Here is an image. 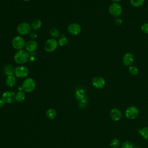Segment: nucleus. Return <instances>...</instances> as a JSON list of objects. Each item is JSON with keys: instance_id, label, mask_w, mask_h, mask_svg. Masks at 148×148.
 <instances>
[{"instance_id": "f257e3e1", "label": "nucleus", "mask_w": 148, "mask_h": 148, "mask_svg": "<svg viewBox=\"0 0 148 148\" xmlns=\"http://www.w3.org/2000/svg\"><path fill=\"white\" fill-rule=\"evenodd\" d=\"M29 53L25 50L21 49L16 52L14 56V61L18 64H24L29 60Z\"/></svg>"}, {"instance_id": "f03ea898", "label": "nucleus", "mask_w": 148, "mask_h": 148, "mask_svg": "<svg viewBox=\"0 0 148 148\" xmlns=\"http://www.w3.org/2000/svg\"><path fill=\"white\" fill-rule=\"evenodd\" d=\"M36 87L35 81L31 77L25 79L21 84V89L24 92H30L34 90Z\"/></svg>"}, {"instance_id": "7ed1b4c3", "label": "nucleus", "mask_w": 148, "mask_h": 148, "mask_svg": "<svg viewBox=\"0 0 148 148\" xmlns=\"http://www.w3.org/2000/svg\"><path fill=\"white\" fill-rule=\"evenodd\" d=\"M58 45V43L56 39L54 38L49 39L46 41L44 45V49L46 52L51 53L57 49Z\"/></svg>"}, {"instance_id": "20e7f679", "label": "nucleus", "mask_w": 148, "mask_h": 148, "mask_svg": "<svg viewBox=\"0 0 148 148\" xmlns=\"http://www.w3.org/2000/svg\"><path fill=\"white\" fill-rule=\"evenodd\" d=\"M121 6L117 3H113L109 7V12L113 17H117L122 13Z\"/></svg>"}, {"instance_id": "39448f33", "label": "nucleus", "mask_w": 148, "mask_h": 148, "mask_svg": "<svg viewBox=\"0 0 148 148\" xmlns=\"http://www.w3.org/2000/svg\"><path fill=\"white\" fill-rule=\"evenodd\" d=\"M125 115L130 120L135 119L139 115V109L134 106H129L125 111Z\"/></svg>"}, {"instance_id": "423d86ee", "label": "nucleus", "mask_w": 148, "mask_h": 148, "mask_svg": "<svg viewBox=\"0 0 148 148\" xmlns=\"http://www.w3.org/2000/svg\"><path fill=\"white\" fill-rule=\"evenodd\" d=\"M12 45L14 49L19 50L25 46V42L24 38L21 36H16L12 39Z\"/></svg>"}, {"instance_id": "0eeeda50", "label": "nucleus", "mask_w": 148, "mask_h": 148, "mask_svg": "<svg viewBox=\"0 0 148 148\" xmlns=\"http://www.w3.org/2000/svg\"><path fill=\"white\" fill-rule=\"evenodd\" d=\"M31 29V25L26 22L19 24L17 27V31L20 35H26L30 33Z\"/></svg>"}, {"instance_id": "6e6552de", "label": "nucleus", "mask_w": 148, "mask_h": 148, "mask_svg": "<svg viewBox=\"0 0 148 148\" xmlns=\"http://www.w3.org/2000/svg\"><path fill=\"white\" fill-rule=\"evenodd\" d=\"M29 73V69L25 66H19L15 69L14 74L17 77L23 78L28 76Z\"/></svg>"}, {"instance_id": "1a4fd4ad", "label": "nucleus", "mask_w": 148, "mask_h": 148, "mask_svg": "<svg viewBox=\"0 0 148 148\" xmlns=\"http://www.w3.org/2000/svg\"><path fill=\"white\" fill-rule=\"evenodd\" d=\"M16 94L13 91H5L2 95V98L4 100L5 103H13L15 100Z\"/></svg>"}, {"instance_id": "9d476101", "label": "nucleus", "mask_w": 148, "mask_h": 148, "mask_svg": "<svg viewBox=\"0 0 148 148\" xmlns=\"http://www.w3.org/2000/svg\"><path fill=\"white\" fill-rule=\"evenodd\" d=\"M92 84L97 88H102L105 85V80L101 76H95L92 79Z\"/></svg>"}, {"instance_id": "9b49d317", "label": "nucleus", "mask_w": 148, "mask_h": 148, "mask_svg": "<svg viewBox=\"0 0 148 148\" xmlns=\"http://www.w3.org/2000/svg\"><path fill=\"white\" fill-rule=\"evenodd\" d=\"M68 31L69 34L73 35H77L81 32V27L79 24L73 23L68 27Z\"/></svg>"}, {"instance_id": "f8f14e48", "label": "nucleus", "mask_w": 148, "mask_h": 148, "mask_svg": "<svg viewBox=\"0 0 148 148\" xmlns=\"http://www.w3.org/2000/svg\"><path fill=\"white\" fill-rule=\"evenodd\" d=\"M109 116L112 120L118 121L120 120L122 117V113L120 109L117 108H113L110 111Z\"/></svg>"}, {"instance_id": "ddd939ff", "label": "nucleus", "mask_w": 148, "mask_h": 148, "mask_svg": "<svg viewBox=\"0 0 148 148\" xmlns=\"http://www.w3.org/2000/svg\"><path fill=\"white\" fill-rule=\"evenodd\" d=\"M134 56L132 53H127L123 57V63L125 66H131L134 62Z\"/></svg>"}, {"instance_id": "4468645a", "label": "nucleus", "mask_w": 148, "mask_h": 148, "mask_svg": "<svg viewBox=\"0 0 148 148\" xmlns=\"http://www.w3.org/2000/svg\"><path fill=\"white\" fill-rule=\"evenodd\" d=\"M25 49L29 53H34L35 51L37 49L38 47V43L36 41L34 40H31L28 41L25 43Z\"/></svg>"}, {"instance_id": "2eb2a0df", "label": "nucleus", "mask_w": 148, "mask_h": 148, "mask_svg": "<svg viewBox=\"0 0 148 148\" xmlns=\"http://www.w3.org/2000/svg\"><path fill=\"white\" fill-rule=\"evenodd\" d=\"M15 69L14 68L13 66L10 64H7L4 67V73L6 75L8 76H13L14 74Z\"/></svg>"}, {"instance_id": "dca6fc26", "label": "nucleus", "mask_w": 148, "mask_h": 148, "mask_svg": "<svg viewBox=\"0 0 148 148\" xmlns=\"http://www.w3.org/2000/svg\"><path fill=\"white\" fill-rule=\"evenodd\" d=\"M16 79L14 76H8L6 79V84L9 87H13L16 85Z\"/></svg>"}, {"instance_id": "f3484780", "label": "nucleus", "mask_w": 148, "mask_h": 148, "mask_svg": "<svg viewBox=\"0 0 148 148\" xmlns=\"http://www.w3.org/2000/svg\"><path fill=\"white\" fill-rule=\"evenodd\" d=\"M57 115L56 110L53 108L49 109L46 112V116L47 119L50 120H53L56 118Z\"/></svg>"}, {"instance_id": "a211bd4d", "label": "nucleus", "mask_w": 148, "mask_h": 148, "mask_svg": "<svg viewBox=\"0 0 148 148\" xmlns=\"http://www.w3.org/2000/svg\"><path fill=\"white\" fill-rule=\"evenodd\" d=\"M25 99V94L24 91L22 90H20L16 94L15 100L18 102H21L24 101Z\"/></svg>"}, {"instance_id": "6ab92c4d", "label": "nucleus", "mask_w": 148, "mask_h": 148, "mask_svg": "<svg viewBox=\"0 0 148 148\" xmlns=\"http://www.w3.org/2000/svg\"><path fill=\"white\" fill-rule=\"evenodd\" d=\"M75 98L78 100L80 101L85 97V92L83 89H77L75 93Z\"/></svg>"}, {"instance_id": "aec40b11", "label": "nucleus", "mask_w": 148, "mask_h": 148, "mask_svg": "<svg viewBox=\"0 0 148 148\" xmlns=\"http://www.w3.org/2000/svg\"><path fill=\"white\" fill-rule=\"evenodd\" d=\"M138 133L146 140H148V127H145L140 128L138 131Z\"/></svg>"}, {"instance_id": "412c9836", "label": "nucleus", "mask_w": 148, "mask_h": 148, "mask_svg": "<svg viewBox=\"0 0 148 148\" xmlns=\"http://www.w3.org/2000/svg\"><path fill=\"white\" fill-rule=\"evenodd\" d=\"M42 21L39 19H36V20H34L32 21V24H31L32 28L34 30H38V29H40L42 27Z\"/></svg>"}, {"instance_id": "4be33fe9", "label": "nucleus", "mask_w": 148, "mask_h": 148, "mask_svg": "<svg viewBox=\"0 0 148 148\" xmlns=\"http://www.w3.org/2000/svg\"><path fill=\"white\" fill-rule=\"evenodd\" d=\"M110 146L112 148H118L120 146V141L117 138H113L110 143Z\"/></svg>"}, {"instance_id": "5701e85b", "label": "nucleus", "mask_w": 148, "mask_h": 148, "mask_svg": "<svg viewBox=\"0 0 148 148\" xmlns=\"http://www.w3.org/2000/svg\"><path fill=\"white\" fill-rule=\"evenodd\" d=\"M145 0H130L131 5L136 8H139L142 6L144 3Z\"/></svg>"}, {"instance_id": "b1692460", "label": "nucleus", "mask_w": 148, "mask_h": 148, "mask_svg": "<svg viewBox=\"0 0 148 148\" xmlns=\"http://www.w3.org/2000/svg\"><path fill=\"white\" fill-rule=\"evenodd\" d=\"M60 31L56 28H53L50 31V35L53 38H57L60 36Z\"/></svg>"}, {"instance_id": "393cba45", "label": "nucleus", "mask_w": 148, "mask_h": 148, "mask_svg": "<svg viewBox=\"0 0 148 148\" xmlns=\"http://www.w3.org/2000/svg\"><path fill=\"white\" fill-rule=\"evenodd\" d=\"M58 43V45L61 46H66L68 43V39L65 36H62L61 38L59 39Z\"/></svg>"}, {"instance_id": "a878e982", "label": "nucleus", "mask_w": 148, "mask_h": 148, "mask_svg": "<svg viewBox=\"0 0 148 148\" xmlns=\"http://www.w3.org/2000/svg\"><path fill=\"white\" fill-rule=\"evenodd\" d=\"M79 106L81 108H86L88 105V98L87 97H84L83 99H82L80 101H79Z\"/></svg>"}, {"instance_id": "bb28decb", "label": "nucleus", "mask_w": 148, "mask_h": 148, "mask_svg": "<svg viewBox=\"0 0 148 148\" xmlns=\"http://www.w3.org/2000/svg\"><path fill=\"white\" fill-rule=\"evenodd\" d=\"M128 71L129 73L132 75H136V74H138L139 70L138 69V68L135 66H130L129 67L128 69Z\"/></svg>"}, {"instance_id": "cd10ccee", "label": "nucleus", "mask_w": 148, "mask_h": 148, "mask_svg": "<svg viewBox=\"0 0 148 148\" xmlns=\"http://www.w3.org/2000/svg\"><path fill=\"white\" fill-rule=\"evenodd\" d=\"M134 145L130 141L124 142L121 146V148H134Z\"/></svg>"}, {"instance_id": "c85d7f7f", "label": "nucleus", "mask_w": 148, "mask_h": 148, "mask_svg": "<svg viewBox=\"0 0 148 148\" xmlns=\"http://www.w3.org/2000/svg\"><path fill=\"white\" fill-rule=\"evenodd\" d=\"M141 30L144 33L148 34V23H145L142 25Z\"/></svg>"}, {"instance_id": "c756f323", "label": "nucleus", "mask_w": 148, "mask_h": 148, "mask_svg": "<svg viewBox=\"0 0 148 148\" xmlns=\"http://www.w3.org/2000/svg\"><path fill=\"white\" fill-rule=\"evenodd\" d=\"M114 23H115V24H116V25L120 26V25H121L122 24L123 21H122V20H121V18H116Z\"/></svg>"}, {"instance_id": "7c9ffc66", "label": "nucleus", "mask_w": 148, "mask_h": 148, "mask_svg": "<svg viewBox=\"0 0 148 148\" xmlns=\"http://www.w3.org/2000/svg\"><path fill=\"white\" fill-rule=\"evenodd\" d=\"M37 34L34 32H31L29 33V37L31 39L34 40V39H35L36 38H37Z\"/></svg>"}, {"instance_id": "2f4dec72", "label": "nucleus", "mask_w": 148, "mask_h": 148, "mask_svg": "<svg viewBox=\"0 0 148 148\" xmlns=\"http://www.w3.org/2000/svg\"><path fill=\"white\" fill-rule=\"evenodd\" d=\"M5 104V102L2 98H0V108H2Z\"/></svg>"}, {"instance_id": "473e14b6", "label": "nucleus", "mask_w": 148, "mask_h": 148, "mask_svg": "<svg viewBox=\"0 0 148 148\" xmlns=\"http://www.w3.org/2000/svg\"><path fill=\"white\" fill-rule=\"evenodd\" d=\"M29 60L31 61V62H34L35 61V57L32 55H30V57H29Z\"/></svg>"}, {"instance_id": "72a5a7b5", "label": "nucleus", "mask_w": 148, "mask_h": 148, "mask_svg": "<svg viewBox=\"0 0 148 148\" xmlns=\"http://www.w3.org/2000/svg\"><path fill=\"white\" fill-rule=\"evenodd\" d=\"M112 2H113L114 3H117V2H119L120 1H121V0H111Z\"/></svg>"}, {"instance_id": "f704fd0d", "label": "nucleus", "mask_w": 148, "mask_h": 148, "mask_svg": "<svg viewBox=\"0 0 148 148\" xmlns=\"http://www.w3.org/2000/svg\"><path fill=\"white\" fill-rule=\"evenodd\" d=\"M23 1H30V0H23Z\"/></svg>"}]
</instances>
